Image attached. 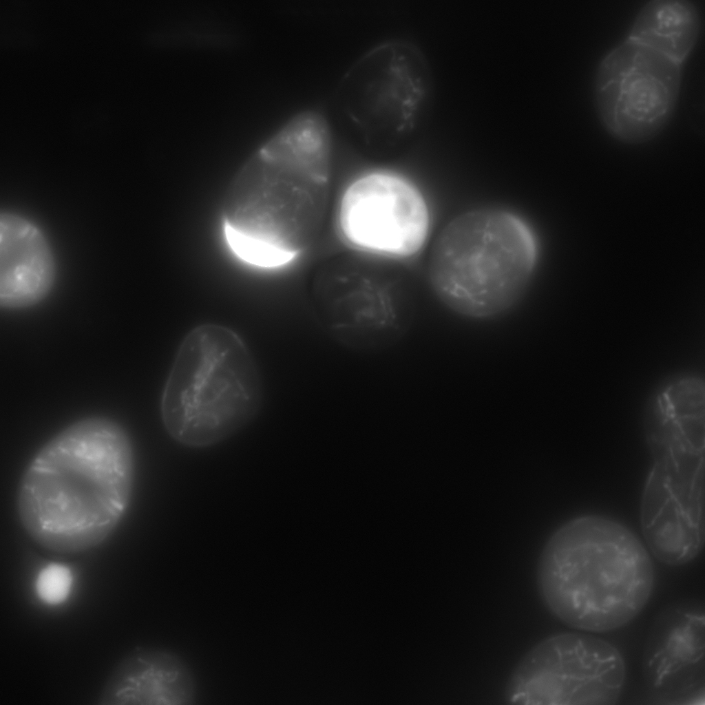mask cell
<instances>
[{"mask_svg":"<svg viewBox=\"0 0 705 705\" xmlns=\"http://www.w3.org/2000/svg\"><path fill=\"white\" fill-rule=\"evenodd\" d=\"M311 308L335 341L355 351L374 352L393 346L406 334L416 306L394 286L361 279L318 283Z\"/></svg>","mask_w":705,"mask_h":705,"instance_id":"cell-11","label":"cell"},{"mask_svg":"<svg viewBox=\"0 0 705 705\" xmlns=\"http://www.w3.org/2000/svg\"><path fill=\"white\" fill-rule=\"evenodd\" d=\"M262 399L260 372L246 342L231 328L207 323L182 341L162 390L160 416L176 443L206 448L249 424Z\"/></svg>","mask_w":705,"mask_h":705,"instance_id":"cell-4","label":"cell"},{"mask_svg":"<svg viewBox=\"0 0 705 705\" xmlns=\"http://www.w3.org/2000/svg\"><path fill=\"white\" fill-rule=\"evenodd\" d=\"M704 602L686 599L662 609L644 642L642 673L652 691L671 699L704 690Z\"/></svg>","mask_w":705,"mask_h":705,"instance_id":"cell-12","label":"cell"},{"mask_svg":"<svg viewBox=\"0 0 705 705\" xmlns=\"http://www.w3.org/2000/svg\"><path fill=\"white\" fill-rule=\"evenodd\" d=\"M537 256L527 224L509 211L479 209L453 219L432 248L429 280L439 300L461 316L487 319L514 308Z\"/></svg>","mask_w":705,"mask_h":705,"instance_id":"cell-5","label":"cell"},{"mask_svg":"<svg viewBox=\"0 0 705 705\" xmlns=\"http://www.w3.org/2000/svg\"><path fill=\"white\" fill-rule=\"evenodd\" d=\"M193 674L177 653L139 647L113 668L98 698L101 705H189L196 698Z\"/></svg>","mask_w":705,"mask_h":705,"instance_id":"cell-13","label":"cell"},{"mask_svg":"<svg viewBox=\"0 0 705 705\" xmlns=\"http://www.w3.org/2000/svg\"><path fill=\"white\" fill-rule=\"evenodd\" d=\"M626 678L624 660L610 642L588 632L549 635L516 664L505 687L507 704L611 705Z\"/></svg>","mask_w":705,"mask_h":705,"instance_id":"cell-8","label":"cell"},{"mask_svg":"<svg viewBox=\"0 0 705 705\" xmlns=\"http://www.w3.org/2000/svg\"><path fill=\"white\" fill-rule=\"evenodd\" d=\"M536 587L548 611L588 633L624 627L642 611L654 585L649 553L626 525L608 516L574 518L545 542Z\"/></svg>","mask_w":705,"mask_h":705,"instance_id":"cell-3","label":"cell"},{"mask_svg":"<svg viewBox=\"0 0 705 705\" xmlns=\"http://www.w3.org/2000/svg\"><path fill=\"white\" fill-rule=\"evenodd\" d=\"M56 264L43 231L28 218L0 214V305L21 310L41 302L52 290Z\"/></svg>","mask_w":705,"mask_h":705,"instance_id":"cell-14","label":"cell"},{"mask_svg":"<svg viewBox=\"0 0 705 705\" xmlns=\"http://www.w3.org/2000/svg\"><path fill=\"white\" fill-rule=\"evenodd\" d=\"M73 577L70 569L59 563H50L37 575L35 589L39 598L48 605H58L68 598Z\"/></svg>","mask_w":705,"mask_h":705,"instance_id":"cell-17","label":"cell"},{"mask_svg":"<svg viewBox=\"0 0 705 705\" xmlns=\"http://www.w3.org/2000/svg\"><path fill=\"white\" fill-rule=\"evenodd\" d=\"M433 95L422 51L401 39L372 48L345 74L336 92L344 125L364 140L396 141L420 129Z\"/></svg>","mask_w":705,"mask_h":705,"instance_id":"cell-6","label":"cell"},{"mask_svg":"<svg viewBox=\"0 0 705 705\" xmlns=\"http://www.w3.org/2000/svg\"><path fill=\"white\" fill-rule=\"evenodd\" d=\"M134 459L121 425L102 417L78 420L36 454L17 491L28 536L56 553L76 554L103 543L125 515Z\"/></svg>","mask_w":705,"mask_h":705,"instance_id":"cell-2","label":"cell"},{"mask_svg":"<svg viewBox=\"0 0 705 705\" xmlns=\"http://www.w3.org/2000/svg\"><path fill=\"white\" fill-rule=\"evenodd\" d=\"M651 456L640 512L651 521L680 528L704 519V422L675 417L644 421Z\"/></svg>","mask_w":705,"mask_h":705,"instance_id":"cell-9","label":"cell"},{"mask_svg":"<svg viewBox=\"0 0 705 705\" xmlns=\"http://www.w3.org/2000/svg\"><path fill=\"white\" fill-rule=\"evenodd\" d=\"M40 39L33 31L12 26L0 31V46L9 50H32L39 47Z\"/></svg>","mask_w":705,"mask_h":705,"instance_id":"cell-18","label":"cell"},{"mask_svg":"<svg viewBox=\"0 0 705 705\" xmlns=\"http://www.w3.org/2000/svg\"><path fill=\"white\" fill-rule=\"evenodd\" d=\"M684 63L630 33L607 52L598 66L593 91L607 133L628 144L657 136L675 112Z\"/></svg>","mask_w":705,"mask_h":705,"instance_id":"cell-7","label":"cell"},{"mask_svg":"<svg viewBox=\"0 0 705 705\" xmlns=\"http://www.w3.org/2000/svg\"><path fill=\"white\" fill-rule=\"evenodd\" d=\"M338 224L344 239L354 248L407 257L423 246L430 215L424 198L410 181L375 172L348 187L340 202Z\"/></svg>","mask_w":705,"mask_h":705,"instance_id":"cell-10","label":"cell"},{"mask_svg":"<svg viewBox=\"0 0 705 705\" xmlns=\"http://www.w3.org/2000/svg\"><path fill=\"white\" fill-rule=\"evenodd\" d=\"M331 128L313 109L292 116L246 162L222 211L228 248L251 264L279 268L312 244L328 192Z\"/></svg>","mask_w":705,"mask_h":705,"instance_id":"cell-1","label":"cell"},{"mask_svg":"<svg viewBox=\"0 0 705 705\" xmlns=\"http://www.w3.org/2000/svg\"><path fill=\"white\" fill-rule=\"evenodd\" d=\"M119 122V109L114 103L94 99L81 103L70 111L66 120V129L74 138L94 140L117 129Z\"/></svg>","mask_w":705,"mask_h":705,"instance_id":"cell-16","label":"cell"},{"mask_svg":"<svg viewBox=\"0 0 705 705\" xmlns=\"http://www.w3.org/2000/svg\"><path fill=\"white\" fill-rule=\"evenodd\" d=\"M701 19L686 0H653L639 11L632 28L663 49L687 59L699 34Z\"/></svg>","mask_w":705,"mask_h":705,"instance_id":"cell-15","label":"cell"}]
</instances>
